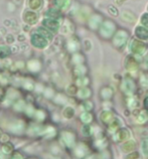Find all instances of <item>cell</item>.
<instances>
[{"label": "cell", "mask_w": 148, "mask_h": 159, "mask_svg": "<svg viewBox=\"0 0 148 159\" xmlns=\"http://www.w3.org/2000/svg\"><path fill=\"white\" fill-rule=\"evenodd\" d=\"M11 49L7 45H0V57H7L10 56Z\"/></svg>", "instance_id": "obj_14"}, {"label": "cell", "mask_w": 148, "mask_h": 159, "mask_svg": "<svg viewBox=\"0 0 148 159\" xmlns=\"http://www.w3.org/2000/svg\"><path fill=\"white\" fill-rule=\"evenodd\" d=\"M30 41H31V44L33 47L36 48H39V49H44L49 45L48 39H46L44 36L39 34V32H35V33H33V34H31Z\"/></svg>", "instance_id": "obj_2"}, {"label": "cell", "mask_w": 148, "mask_h": 159, "mask_svg": "<svg viewBox=\"0 0 148 159\" xmlns=\"http://www.w3.org/2000/svg\"><path fill=\"white\" fill-rule=\"evenodd\" d=\"M114 24L111 21H107L105 22L102 27H101V33L105 36V37H109L111 34H113L114 32Z\"/></svg>", "instance_id": "obj_6"}, {"label": "cell", "mask_w": 148, "mask_h": 159, "mask_svg": "<svg viewBox=\"0 0 148 159\" xmlns=\"http://www.w3.org/2000/svg\"><path fill=\"white\" fill-rule=\"evenodd\" d=\"M122 89L124 90L125 93L127 94H132L135 91V84L133 81H131L129 79H126L122 84Z\"/></svg>", "instance_id": "obj_7"}, {"label": "cell", "mask_w": 148, "mask_h": 159, "mask_svg": "<svg viewBox=\"0 0 148 159\" xmlns=\"http://www.w3.org/2000/svg\"><path fill=\"white\" fill-rule=\"evenodd\" d=\"M42 25L52 32H57L60 29V22L58 21V19L50 18V17L44 18L42 20Z\"/></svg>", "instance_id": "obj_3"}, {"label": "cell", "mask_w": 148, "mask_h": 159, "mask_svg": "<svg viewBox=\"0 0 148 159\" xmlns=\"http://www.w3.org/2000/svg\"><path fill=\"white\" fill-rule=\"evenodd\" d=\"M27 66H28V70H30L32 73H36L39 72L41 68V65L39 61L36 60H32V61H29L28 64H27Z\"/></svg>", "instance_id": "obj_10"}, {"label": "cell", "mask_w": 148, "mask_h": 159, "mask_svg": "<svg viewBox=\"0 0 148 159\" xmlns=\"http://www.w3.org/2000/svg\"><path fill=\"white\" fill-rule=\"evenodd\" d=\"M36 31L39 32V34H41L42 36H44L48 40H52V39H53V32L50 31V30H49L48 28H45L44 26V27H39V28H37V30H36Z\"/></svg>", "instance_id": "obj_11"}, {"label": "cell", "mask_w": 148, "mask_h": 159, "mask_svg": "<svg viewBox=\"0 0 148 159\" xmlns=\"http://www.w3.org/2000/svg\"><path fill=\"white\" fill-rule=\"evenodd\" d=\"M145 64H146V66L148 68V57H147L146 60H145Z\"/></svg>", "instance_id": "obj_19"}, {"label": "cell", "mask_w": 148, "mask_h": 159, "mask_svg": "<svg viewBox=\"0 0 148 159\" xmlns=\"http://www.w3.org/2000/svg\"><path fill=\"white\" fill-rule=\"evenodd\" d=\"M28 6L31 10H39L42 6V0H28Z\"/></svg>", "instance_id": "obj_13"}, {"label": "cell", "mask_w": 148, "mask_h": 159, "mask_svg": "<svg viewBox=\"0 0 148 159\" xmlns=\"http://www.w3.org/2000/svg\"><path fill=\"white\" fill-rule=\"evenodd\" d=\"M45 16L50 18H54V19H58L62 17V13L61 11L58 10V8H50L48 11L45 12Z\"/></svg>", "instance_id": "obj_9"}, {"label": "cell", "mask_w": 148, "mask_h": 159, "mask_svg": "<svg viewBox=\"0 0 148 159\" xmlns=\"http://www.w3.org/2000/svg\"><path fill=\"white\" fill-rule=\"evenodd\" d=\"M122 19H124V20H127V21H133V20L135 19V17L133 16V14H131L130 12H123L122 13Z\"/></svg>", "instance_id": "obj_15"}, {"label": "cell", "mask_w": 148, "mask_h": 159, "mask_svg": "<svg viewBox=\"0 0 148 159\" xmlns=\"http://www.w3.org/2000/svg\"><path fill=\"white\" fill-rule=\"evenodd\" d=\"M144 107L148 110V97H146L145 100H144Z\"/></svg>", "instance_id": "obj_18"}, {"label": "cell", "mask_w": 148, "mask_h": 159, "mask_svg": "<svg viewBox=\"0 0 148 159\" xmlns=\"http://www.w3.org/2000/svg\"><path fill=\"white\" fill-rule=\"evenodd\" d=\"M135 34L141 40L148 39V29L143 26H137L135 29Z\"/></svg>", "instance_id": "obj_8"}, {"label": "cell", "mask_w": 148, "mask_h": 159, "mask_svg": "<svg viewBox=\"0 0 148 159\" xmlns=\"http://www.w3.org/2000/svg\"><path fill=\"white\" fill-rule=\"evenodd\" d=\"M129 48H130V52L132 53L137 54V56H141V54H143L146 52L147 45L139 39H132L129 44Z\"/></svg>", "instance_id": "obj_1"}, {"label": "cell", "mask_w": 148, "mask_h": 159, "mask_svg": "<svg viewBox=\"0 0 148 159\" xmlns=\"http://www.w3.org/2000/svg\"><path fill=\"white\" fill-rule=\"evenodd\" d=\"M127 39H128V34H127L124 30H120L116 33L115 36H114L113 43L118 48H121L122 47H124L125 45Z\"/></svg>", "instance_id": "obj_4"}, {"label": "cell", "mask_w": 148, "mask_h": 159, "mask_svg": "<svg viewBox=\"0 0 148 159\" xmlns=\"http://www.w3.org/2000/svg\"><path fill=\"white\" fill-rule=\"evenodd\" d=\"M23 19L27 24H29V25H32V24H35L37 21H39V15H37L35 11L27 10V11L24 12Z\"/></svg>", "instance_id": "obj_5"}, {"label": "cell", "mask_w": 148, "mask_h": 159, "mask_svg": "<svg viewBox=\"0 0 148 159\" xmlns=\"http://www.w3.org/2000/svg\"><path fill=\"white\" fill-rule=\"evenodd\" d=\"M71 0H53L54 6L58 9H67L70 6Z\"/></svg>", "instance_id": "obj_12"}, {"label": "cell", "mask_w": 148, "mask_h": 159, "mask_svg": "<svg viewBox=\"0 0 148 159\" xmlns=\"http://www.w3.org/2000/svg\"><path fill=\"white\" fill-rule=\"evenodd\" d=\"M142 151L145 154L146 156H148V140H144L142 143Z\"/></svg>", "instance_id": "obj_16"}, {"label": "cell", "mask_w": 148, "mask_h": 159, "mask_svg": "<svg viewBox=\"0 0 148 159\" xmlns=\"http://www.w3.org/2000/svg\"><path fill=\"white\" fill-rule=\"evenodd\" d=\"M141 23H142L145 27L148 28V13L143 14V16L141 17Z\"/></svg>", "instance_id": "obj_17"}]
</instances>
